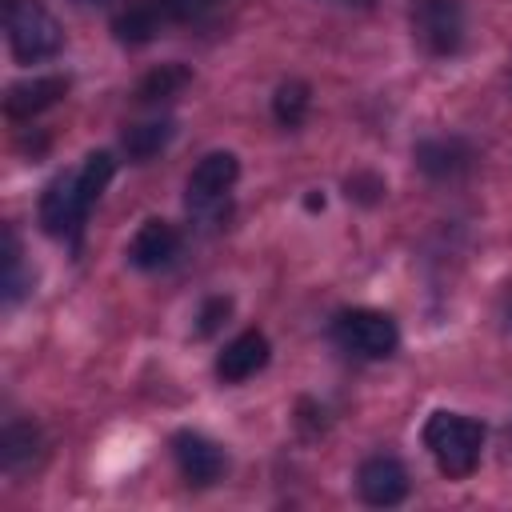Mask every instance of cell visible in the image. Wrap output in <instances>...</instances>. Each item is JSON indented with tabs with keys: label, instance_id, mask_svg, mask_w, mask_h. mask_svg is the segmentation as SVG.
<instances>
[{
	"label": "cell",
	"instance_id": "2",
	"mask_svg": "<svg viewBox=\"0 0 512 512\" xmlns=\"http://www.w3.org/2000/svg\"><path fill=\"white\" fill-rule=\"evenodd\" d=\"M424 448L448 480H464L476 472L484 452V424L460 412H432L424 420Z\"/></svg>",
	"mask_w": 512,
	"mask_h": 512
},
{
	"label": "cell",
	"instance_id": "7",
	"mask_svg": "<svg viewBox=\"0 0 512 512\" xmlns=\"http://www.w3.org/2000/svg\"><path fill=\"white\" fill-rule=\"evenodd\" d=\"M172 460H176L184 484H192V488H208V484H216V480L224 476V468H228L224 448H220L216 440L192 432V428H184V432L172 436Z\"/></svg>",
	"mask_w": 512,
	"mask_h": 512
},
{
	"label": "cell",
	"instance_id": "5",
	"mask_svg": "<svg viewBox=\"0 0 512 512\" xmlns=\"http://www.w3.org/2000/svg\"><path fill=\"white\" fill-rule=\"evenodd\" d=\"M236 180H240V160H236V152L216 148V152L200 156V164L188 172V184H184V208H188L192 216H200V220H204V216H216V212L228 204Z\"/></svg>",
	"mask_w": 512,
	"mask_h": 512
},
{
	"label": "cell",
	"instance_id": "15",
	"mask_svg": "<svg viewBox=\"0 0 512 512\" xmlns=\"http://www.w3.org/2000/svg\"><path fill=\"white\" fill-rule=\"evenodd\" d=\"M188 84H192V68L172 60V64L152 68V72L136 84V100H140V104H168V100H176Z\"/></svg>",
	"mask_w": 512,
	"mask_h": 512
},
{
	"label": "cell",
	"instance_id": "8",
	"mask_svg": "<svg viewBox=\"0 0 512 512\" xmlns=\"http://www.w3.org/2000/svg\"><path fill=\"white\" fill-rule=\"evenodd\" d=\"M356 492L364 504L372 508H392L408 496V468L396 460V456H368L360 468H356Z\"/></svg>",
	"mask_w": 512,
	"mask_h": 512
},
{
	"label": "cell",
	"instance_id": "18",
	"mask_svg": "<svg viewBox=\"0 0 512 512\" xmlns=\"http://www.w3.org/2000/svg\"><path fill=\"white\" fill-rule=\"evenodd\" d=\"M308 108H312V92H308L304 80H284V84L276 88V96H272V116H276L284 128H300L304 116H308Z\"/></svg>",
	"mask_w": 512,
	"mask_h": 512
},
{
	"label": "cell",
	"instance_id": "3",
	"mask_svg": "<svg viewBox=\"0 0 512 512\" xmlns=\"http://www.w3.org/2000/svg\"><path fill=\"white\" fill-rule=\"evenodd\" d=\"M4 36L20 64L52 60L64 48V28L40 0H4Z\"/></svg>",
	"mask_w": 512,
	"mask_h": 512
},
{
	"label": "cell",
	"instance_id": "11",
	"mask_svg": "<svg viewBox=\"0 0 512 512\" xmlns=\"http://www.w3.org/2000/svg\"><path fill=\"white\" fill-rule=\"evenodd\" d=\"M68 92V76H28L8 84L4 92V116L8 120H32L40 112H48L52 104H60Z\"/></svg>",
	"mask_w": 512,
	"mask_h": 512
},
{
	"label": "cell",
	"instance_id": "14",
	"mask_svg": "<svg viewBox=\"0 0 512 512\" xmlns=\"http://www.w3.org/2000/svg\"><path fill=\"white\" fill-rule=\"evenodd\" d=\"M40 428L36 424H28V420H12V424H4V432H0V464H4V472H20V468H28L36 456H40Z\"/></svg>",
	"mask_w": 512,
	"mask_h": 512
},
{
	"label": "cell",
	"instance_id": "13",
	"mask_svg": "<svg viewBox=\"0 0 512 512\" xmlns=\"http://www.w3.org/2000/svg\"><path fill=\"white\" fill-rule=\"evenodd\" d=\"M160 28H168V16H164L160 0H140V4H132L128 12H120L112 20V32H116L120 44H148V40L160 36Z\"/></svg>",
	"mask_w": 512,
	"mask_h": 512
},
{
	"label": "cell",
	"instance_id": "10",
	"mask_svg": "<svg viewBox=\"0 0 512 512\" xmlns=\"http://www.w3.org/2000/svg\"><path fill=\"white\" fill-rule=\"evenodd\" d=\"M180 256V232L168 220H144L128 240V264L140 272H160Z\"/></svg>",
	"mask_w": 512,
	"mask_h": 512
},
{
	"label": "cell",
	"instance_id": "16",
	"mask_svg": "<svg viewBox=\"0 0 512 512\" xmlns=\"http://www.w3.org/2000/svg\"><path fill=\"white\" fill-rule=\"evenodd\" d=\"M4 272H0V300L12 308L28 288H32V272H24V252H20V236L12 224H4V248H0Z\"/></svg>",
	"mask_w": 512,
	"mask_h": 512
},
{
	"label": "cell",
	"instance_id": "17",
	"mask_svg": "<svg viewBox=\"0 0 512 512\" xmlns=\"http://www.w3.org/2000/svg\"><path fill=\"white\" fill-rule=\"evenodd\" d=\"M172 136H176V124L172 120H144V124H132L124 132V152H128V160L144 164V160L160 156Z\"/></svg>",
	"mask_w": 512,
	"mask_h": 512
},
{
	"label": "cell",
	"instance_id": "20",
	"mask_svg": "<svg viewBox=\"0 0 512 512\" xmlns=\"http://www.w3.org/2000/svg\"><path fill=\"white\" fill-rule=\"evenodd\" d=\"M384 196V180L376 176V172H356V176H348V200H356V204H376Z\"/></svg>",
	"mask_w": 512,
	"mask_h": 512
},
{
	"label": "cell",
	"instance_id": "12",
	"mask_svg": "<svg viewBox=\"0 0 512 512\" xmlns=\"http://www.w3.org/2000/svg\"><path fill=\"white\" fill-rule=\"evenodd\" d=\"M472 160H476V152L460 136H432V140L416 144V168L428 180H456L472 168Z\"/></svg>",
	"mask_w": 512,
	"mask_h": 512
},
{
	"label": "cell",
	"instance_id": "4",
	"mask_svg": "<svg viewBox=\"0 0 512 512\" xmlns=\"http://www.w3.org/2000/svg\"><path fill=\"white\" fill-rule=\"evenodd\" d=\"M332 340L356 360H388L400 348V328L380 308H344L332 316Z\"/></svg>",
	"mask_w": 512,
	"mask_h": 512
},
{
	"label": "cell",
	"instance_id": "19",
	"mask_svg": "<svg viewBox=\"0 0 512 512\" xmlns=\"http://www.w3.org/2000/svg\"><path fill=\"white\" fill-rule=\"evenodd\" d=\"M228 312H232V300L228 296H208L204 308H200V316H196V332L200 336H212L228 320Z\"/></svg>",
	"mask_w": 512,
	"mask_h": 512
},
{
	"label": "cell",
	"instance_id": "21",
	"mask_svg": "<svg viewBox=\"0 0 512 512\" xmlns=\"http://www.w3.org/2000/svg\"><path fill=\"white\" fill-rule=\"evenodd\" d=\"M220 0H160V8H164V16H168V24H184V20H196V16H204V12H212Z\"/></svg>",
	"mask_w": 512,
	"mask_h": 512
},
{
	"label": "cell",
	"instance_id": "9",
	"mask_svg": "<svg viewBox=\"0 0 512 512\" xmlns=\"http://www.w3.org/2000/svg\"><path fill=\"white\" fill-rule=\"evenodd\" d=\"M268 356H272L268 336L256 332V328H248V332L232 336V340L220 348V356H216V376H220L224 384H244V380H252V376L268 364Z\"/></svg>",
	"mask_w": 512,
	"mask_h": 512
},
{
	"label": "cell",
	"instance_id": "1",
	"mask_svg": "<svg viewBox=\"0 0 512 512\" xmlns=\"http://www.w3.org/2000/svg\"><path fill=\"white\" fill-rule=\"evenodd\" d=\"M112 176H116V156L112 152H92V156H84L80 168L60 172L44 188V196H40V224H44V232L52 240H72L76 244L92 204L112 184Z\"/></svg>",
	"mask_w": 512,
	"mask_h": 512
},
{
	"label": "cell",
	"instance_id": "6",
	"mask_svg": "<svg viewBox=\"0 0 512 512\" xmlns=\"http://www.w3.org/2000/svg\"><path fill=\"white\" fill-rule=\"evenodd\" d=\"M412 32L432 56H452L464 44V8L460 0H416Z\"/></svg>",
	"mask_w": 512,
	"mask_h": 512
}]
</instances>
